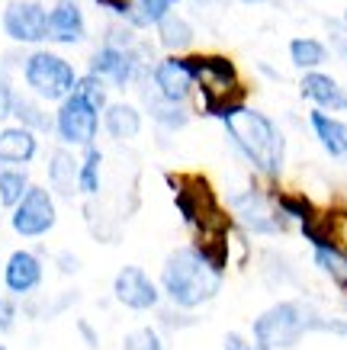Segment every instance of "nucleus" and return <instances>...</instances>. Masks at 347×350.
Segmentation results:
<instances>
[{"mask_svg":"<svg viewBox=\"0 0 347 350\" xmlns=\"http://www.w3.org/2000/svg\"><path fill=\"white\" fill-rule=\"evenodd\" d=\"M222 126L235 142V148L242 151L264 177H280L286 161V142L274 119L264 116L261 109H251L242 103V107H235L231 113L222 116Z\"/></svg>","mask_w":347,"mask_h":350,"instance_id":"nucleus-1","label":"nucleus"},{"mask_svg":"<svg viewBox=\"0 0 347 350\" xmlns=\"http://www.w3.org/2000/svg\"><path fill=\"white\" fill-rule=\"evenodd\" d=\"M161 286H164V293H168V299L174 306L196 308V306H206L209 299L219 296L222 273H216V270L203 260L196 247H177V251L164 260Z\"/></svg>","mask_w":347,"mask_h":350,"instance_id":"nucleus-2","label":"nucleus"},{"mask_svg":"<svg viewBox=\"0 0 347 350\" xmlns=\"http://www.w3.org/2000/svg\"><path fill=\"white\" fill-rule=\"evenodd\" d=\"M309 331H341L347 334V325L318 319L316 312L303 302H277L254 321V344L257 350H290L309 334Z\"/></svg>","mask_w":347,"mask_h":350,"instance_id":"nucleus-3","label":"nucleus"},{"mask_svg":"<svg viewBox=\"0 0 347 350\" xmlns=\"http://www.w3.org/2000/svg\"><path fill=\"white\" fill-rule=\"evenodd\" d=\"M183 62H187L190 75L200 87L203 109L209 116L222 119L225 113L244 103L242 77H238V68L231 58H225V55H187Z\"/></svg>","mask_w":347,"mask_h":350,"instance_id":"nucleus-4","label":"nucleus"},{"mask_svg":"<svg viewBox=\"0 0 347 350\" xmlns=\"http://www.w3.org/2000/svg\"><path fill=\"white\" fill-rule=\"evenodd\" d=\"M168 183L174 187V202L190 228H229V215L222 213L216 193L203 177H168Z\"/></svg>","mask_w":347,"mask_h":350,"instance_id":"nucleus-5","label":"nucleus"},{"mask_svg":"<svg viewBox=\"0 0 347 350\" xmlns=\"http://www.w3.org/2000/svg\"><path fill=\"white\" fill-rule=\"evenodd\" d=\"M23 81H26V87L39 100L62 103L64 96L74 90V84H77V71H74L71 62H64L62 55L39 49V52L26 55V62H23Z\"/></svg>","mask_w":347,"mask_h":350,"instance_id":"nucleus-6","label":"nucleus"},{"mask_svg":"<svg viewBox=\"0 0 347 350\" xmlns=\"http://www.w3.org/2000/svg\"><path fill=\"white\" fill-rule=\"evenodd\" d=\"M97 132H100V109L90 107L81 94H68L58 103L55 113V135L62 138L68 148H87L94 145Z\"/></svg>","mask_w":347,"mask_h":350,"instance_id":"nucleus-7","label":"nucleus"},{"mask_svg":"<svg viewBox=\"0 0 347 350\" xmlns=\"http://www.w3.org/2000/svg\"><path fill=\"white\" fill-rule=\"evenodd\" d=\"M58 222V213H55V200L45 187H29L23 193V200L13 206V232L20 238H42L49 234Z\"/></svg>","mask_w":347,"mask_h":350,"instance_id":"nucleus-8","label":"nucleus"},{"mask_svg":"<svg viewBox=\"0 0 347 350\" xmlns=\"http://www.w3.org/2000/svg\"><path fill=\"white\" fill-rule=\"evenodd\" d=\"M0 26L20 45H39L49 39V10L39 0H13L0 16Z\"/></svg>","mask_w":347,"mask_h":350,"instance_id":"nucleus-9","label":"nucleus"},{"mask_svg":"<svg viewBox=\"0 0 347 350\" xmlns=\"http://www.w3.org/2000/svg\"><path fill=\"white\" fill-rule=\"evenodd\" d=\"M231 209H235V215H238V222L244 228H251L257 234H277V232H283V225H286V215L261 190L235 193L231 196Z\"/></svg>","mask_w":347,"mask_h":350,"instance_id":"nucleus-10","label":"nucleus"},{"mask_svg":"<svg viewBox=\"0 0 347 350\" xmlns=\"http://www.w3.org/2000/svg\"><path fill=\"white\" fill-rule=\"evenodd\" d=\"M142 71V55L136 49H119V45H100L90 58V75L103 77L113 87H129Z\"/></svg>","mask_w":347,"mask_h":350,"instance_id":"nucleus-11","label":"nucleus"},{"mask_svg":"<svg viewBox=\"0 0 347 350\" xmlns=\"http://www.w3.org/2000/svg\"><path fill=\"white\" fill-rule=\"evenodd\" d=\"M113 296L123 302L126 308H136V312H145V308L158 306V286L148 280L145 270L138 267H123L113 280Z\"/></svg>","mask_w":347,"mask_h":350,"instance_id":"nucleus-12","label":"nucleus"},{"mask_svg":"<svg viewBox=\"0 0 347 350\" xmlns=\"http://www.w3.org/2000/svg\"><path fill=\"white\" fill-rule=\"evenodd\" d=\"M151 81H155V90L158 96L170 100V103H183L190 94H193V75H190V68L183 58L177 55H168V58H161L155 64V71H151Z\"/></svg>","mask_w":347,"mask_h":350,"instance_id":"nucleus-13","label":"nucleus"},{"mask_svg":"<svg viewBox=\"0 0 347 350\" xmlns=\"http://www.w3.org/2000/svg\"><path fill=\"white\" fill-rule=\"evenodd\" d=\"M87 23L84 13L77 7V0H58L49 10V39L58 45H77L84 42Z\"/></svg>","mask_w":347,"mask_h":350,"instance_id":"nucleus-14","label":"nucleus"},{"mask_svg":"<svg viewBox=\"0 0 347 350\" xmlns=\"http://www.w3.org/2000/svg\"><path fill=\"white\" fill-rule=\"evenodd\" d=\"M42 283V264L39 257L29 251H13L3 267V286L10 289L13 296H26Z\"/></svg>","mask_w":347,"mask_h":350,"instance_id":"nucleus-15","label":"nucleus"},{"mask_svg":"<svg viewBox=\"0 0 347 350\" xmlns=\"http://www.w3.org/2000/svg\"><path fill=\"white\" fill-rule=\"evenodd\" d=\"M305 100H312L318 109H335V113H347V90L337 84L335 77L322 75V71H309L299 84Z\"/></svg>","mask_w":347,"mask_h":350,"instance_id":"nucleus-16","label":"nucleus"},{"mask_svg":"<svg viewBox=\"0 0 347 350\" xmlns=\"http://www.w3.org/2000/svg\"><path fill=\"white\" fill-rule=\"evenodd\" d=\"M39 154V138L26 126H7L0 132V164L23 167Z\"/></svg>","mask_w":347,"mask_h":350,"instance_id":"nucleus-17","label":"nucleus"},{"mask_svg":"<svg viewBox=\"0 0 347 350\" xmlns=\"http://www.w3.org/2000/svg\"><path fill=\"white\" fill-rule=\"evenodd\" d=\"M100 126L106 129V135L116 142H129L142 132V113L132 103H106Z\"/></svg>","mask_w":347,"mask_h":350,"instance_id":"nucleus-18","label":"nucleus"},{"mask_svg":"<svg viewBox=\"0 0 347 350\" xmlns=\"http://www.w3.org/2000/svg\"><path fill=\"white\" fill-rule=\"evenodd\" d=\"M309 122L316 129V138L322 142V148L331 154V158L344 161L347 158V126L341 119L328 116L325 109H312L309 113Z\"/></svg>","mask_w":347,"mask_h":350,"instance_id":"nucleus-19","label":"nucleus"},{"mask_svg":"<svg viewBox=\"0 0 347 350\" xmlns=\"http://www.w3.org/2000/svg\"><path fill=\"white\" fill-rule=\"evenodd\" d=\"M77 167H81V161L68 151V145L52 151V158H49V183H52V190L58 196H74L77 193Z\"/></svg>","mask_w":347,"mask_h":350,"instance_id":"nucleus-20","label":"nucleus"},{"mask_svg":"<svg viewBox=\"0 0 347 350\" xmlns=\"http://www.w3.org/2000/svg\"><path fill=\"white\" fill-rule=\"evenodd\" d=\"M158 42L168 49V52H183L193 45V26H190L183 16L177 13H168V16H161L158 23Z\"/></svg>","mask_w":347,"mask_h":350,"instance_id":"nucleus-21","label":"nucleus"},{"mask_svg":"<svg viewBox=\"0 0 347 350\" xmlns=\"http://www.w3.org/2000/svg\"><path fill=\"white\" fill-rule=\"evenodd\" d=\"M180 0H132V13H129V26L136 29H145V26H155L161 16H168Z\"/></svg>","mask_w":347,"mask_h":350,"instance_id":"nucleus-22","label":"nucleus"},{"mask_svg":"<svg viewBox=\"0 0 347 350\" xmlns=\"http://www.w3.org/2000/svg\"><path fill=\"white\" fill-rule=\"evenodd\" d=\"M100 167H103V151L97 148V145H87L84 161L77 167V190L84 193V196L100 193Z\"/></svg>","mask_w":347,"mask_h":350,"instance_id":"nucleus-23","label":"nucleus"},{"mask_svg":"<svg viewBox=\"0 0 347 350\" xmlns=\"http://www.w3.org/2000/svg\"><path fill=\"white\" fill-rule=\"evenodd\" d=\"M29 174L20 167H0V206H7V209H13L16 202L23 200V193L29 190Z\"/></svg>","mask_w":347,"mask_h":350,"instance_id":"nucleus-24","label":"nucleus"},{"mask_svg":"<svg viewBox=\"0 0 347 350\" xmlns=\"http://www.w3.org/2000/svg\"><path fill=\"white\" fill-rule=\"evenodd\" d=\"M13 116L20 119V126L32 129V132H55V116H49L42 107H36V103L26 100V96H16Z\"/></svg>","mask_w":347,"mask_h":350,"instance_id":"nucleus-25","label":"nucleus"},{"mask_svg":"<svg viewBox=\"0 0 347 350\" xmlns=\"http://www.w3.org/2000/svg\"><path fill=\"white\" fill-rule=\"evenodd\" d=\"M148 113H151V119L164 129H183L190 119L183 103H170L164 96H151V100H148Z\"/></svg>","mask_w":347,"mask_h":350,"instance_id":"nucleus-26","label":"nucleus"},{"mask_svg":"<svg viewBox=\"0 0 347 350\" xmlns=\"http://www.w3.org/2000/svg\"><path fill=\"white\" fill-rule=\"evenodd\" d=\"M325 45L318 42V39H293L290 42V58H293L296 68H303V71H316L318 64L325 62Z\"/></svg>","mask_w":347,"mask_h":350,"instance_id":"nucleus-27","label":"nucleus"},{"mask_svg":"<svg viewBox=\"0 0 347 350\" xmlns=\"http://www.w3.org/2000/svg\"><path fill=\"white\" fill-rule=\"evenodd\" d=\"M277 209H280L286 219H296L299 225L312 222V219L318 215V209L312 206V200L303 196V193H280V196H277Z\"/></svg>","mask_w":347,"mask_h":350,"instance_id":"nucleus-28","label":"nucleus"},{"mask_svg":"<svg viewBox=\"0 0 347 350\" xmlns=\"http://www.w3.org/2000/svg\"><path fill=\"white\" fill-rule=\"evenodd\" d=\"M316 264L337 286H347V251L344 247H316Z\"/></svg>","mask_w":347,"mask_h":350,"instance_id":"nucleus-29","label":"nucleus"},{"mask_svg":"<svg viewBox=\"0 0 347 350\" xmlns=\"http://www.w3.org/2000/svg\"><path fill=\"white\" fill-rule=\"evenodd\" d=\"M74 94H81L90 103V107H97L100 113L106 109V81L103 77H97V75H84V77H77V84H74Z\"/></svg>","mask_w":347,"mask_h":350,"instance_id":"nucleus-30","label":"nucleus"},{"mask_svg":"<svg viewBox=\"0 0 347 350\" xmlns=\"http://www.w3.org/2000/svg\"><path fill=\"white\" fill-rule=\"evenodd\" d=\"M126 350H164V347H161V338L151 328H138L126 338Z\"/></svg>","mask_w":347,"mask_h":350,"instance_id":"nucleus-31","label":"nucleus"},{"mask_svg":"<svg viewBox=\"0 0 347 350\" xmlns=\"http://www.w3.org/2000/svg\"><path fill=\"white\" fill-rule=\"evenodd\" d=\"M13 107H16V90H13L10 81L0 77V122L13 116Z\"/></svg>","mask_w":347,"mask_h":350,"instance_id":"nucleus-32","label":"nucleus"},{"mask_svg":"<svg viewBox=\"0 0 347 350\" xmlns=\"http://www.w3.org/2000/svg\"><path fill=\"white\" fill-rule=\"evenodd\" d=\"M13 319H16V306H13V299L0 296V334L13 328Z\"/></svg>","mask_w":347,"mask_h":350,"instance_id":"nucleus-33","label":"nucleus"},{"mask_svg":"<svg viewBox=\"0 0 347 350\" xmlns=\"http://www.w3.org/2000/svg\"><path fill=\"white\" fill-rule=\"evenodd\" d=\"M225 350H254V344H248V338L238 334V331H229L225 334Z\"/></svg>","mask_w":347,"mask_h":350,"instance_id":"nucleus-34","label":"nucleus"},{"mask_svg":"<svg viewBox=\"0 0 347 350\" xmlns=\"http://www.w3.org/2000/svg\"><path fill=\"white\" fill-rule=\"evenodd\" d=\"M331 39H335L337 52L347 58V29H341V26H335V23H331Z\"/></svg>","mask_w":347,"mask_h":350,"instance_id":"nucleus-35","label":"nucleus"},{"mask_svg":"<svg viewBox=\"0 0 347 350\" xmlns=\"http://www.w3.org/2000/svg\"><path fill=\"white\" fill-rule=\"evenodd\" d=\"M77 331L87 338V344H90V347H97V344H100V340H97V331H90V325H87V321H77Z\"/></svg>","mask_w":347,"mask_h":350,"instance_id":"nucleus-36","label":"nucleus"},{"mask_svg":"<svg viewBox=\"0 0 347 350\" xmlns=\"http://www.w3.org/2000/svg\"><path fill=\"white\" fill-rule=\"evenodd\" d=\"M58 260H62V267H64V273H74V267H77V260H74L71 254H62L58 257Z\"/></svg>","mask_w":347,"mask_h":350,"instance_id":"nucleus-37","label":"nucleus"},{"mask_svg":"<svg viewBox=\"0 0 347 350\" xmlns=\"http://www.w3.org/2000/svg\"><path fill=\"white\" fill-rule=\"evenodd\" d=\"M242 3H264V0H242Z\"/></svg>","mask_w":347,"mask_h":350,"instance_id":"nucleus-38","label":"nucleus"},{"mask_svg":"<svg viewBox=\"0 0 347 350\" xmlns=\"http://www.w3.org/2000/svg\"><path fill=\"white\" fill-rule=\"evenodd\" d=\"M196 3H209V0H196Z\"/></svg>","mask_w":347,"mask_h":350,"instance_id":"nucleus-39","label":"nucleus"},{"mask_svg":"<svg viewBox=\"0 0 347 350\" xmlns=\"http://www.w3.org/2000/svg\"><path fill=\"white\" fill-rule=\"evenodd\" d=\"M0 350H7V347H0Z\"/></svg>","mask_w":347,"mask_h":350,"instance_id":"nucleus-40","label":"nucleus"},{"mask_svg":"<svg viewBox=\"0 0 347 350\" xmlns=\"http://www.w3.org/2000/svg\"><path fill=\"white\" fill-rule=\"evenodd\" d=\"M344 23H347V16H344Z\"/></svg>","mask_w":347,"mask_h":350,"instance_id":"nucleus-41","label":"nucleus"},{"mask_svg":"<svg viewBox=\"0 0 347 350\" xmlns=\"http://www.w3.org/2000/svg\"><path fill=\"white\" fill-rule=\"evenodd\" d=\"M344 289H347V286H344Z\"/></svg>","mask_w":347,"mask_h":350,"instance_id":"nucleus-42","label":"nucleus"}]
</instances>
